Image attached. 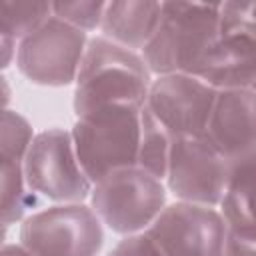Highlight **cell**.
Listing matches in <instances>:
<instances>
[{"label": "cell", "instance_id": "cell-23", "mask_svg": "<svg viewBox=\"0 0 256 256\" xmlns=\"http://www.w3.org/2000/svg\"><path fill=\"white\" fill-rule=\"evenodd\" d=\"M0 256H32L22 244H4Z\"/></svg>", "mask_w": 256, "mask_h": 256}, {"label": "cell", "instance_id": "cell-8", "mask_svg": "<svg viewBox=\"0 0 256 256\" xmlns=\"http://www.w3.org/2000/svg\"><path fill=\"white\" fill-rule=\"evenodd\" d=\"M162 256H222L226 222L212 206L174 202L144 230Z\"/></svg>", "mask_w": 256, "mask_h": 256}, {"label": "cell", "instance_id": "cell-7", "mask_svg": "<svg viewBox=\"0 0 256 256\" xmlns=\"http://www.w3.org/2000/svg\"><path fill=\"white\" fill-rule=\"evenodd\" d=\"M88 40L86 32L54 14L16 48V64L24 78L40 86H68L76 82Z\"/></svg>", "mask_w": 256, "mask_h": 256}, {"label": "cell", "instance_id": "cell-5", "mask_svg": "<svg viewBox=\"0 0 256 256\" xmlns=\"http://www.w3.org/2000/svg\"><path fill=\"white\" fill-rule=\"evenodd\" d=\"M22 168L32 192L60 204H82L94 186L78 162L72 132L64 128L36 134Z\"/></svg>", "mask_w": 256, "mask_h": 256}, {"label": "cell", "instance_id": "cell-16", "mask_svg": "<svg viewBox=\"0 0 256 256\" xmlns=\"http://www.w3.org/2000/svg\"><path fill=\"white\" fill-rule=\"evenodd\" d=\"M52 16V2H0V38L20 44Z\"/></svg>", "mask_w": 256, "mask_h": 256}, {"label": "cell", "instance_id": "cell-9", "mask_svg": "<svg viewBox=\"0 0 256 256\" xmlns=\"http://www.w3.org/2000/svg\"><path fill=\"white\" fill-rule=\"evenodd\" d=\"M226 162L206 134L178 136L168 160V190L180 202L216 206L224 192Z\"/></svg>", "mask_w": 256, "mask_h": 256}, {"label": "cell", "instance_id": "cell-21", "mask_svg": "<svg viewBox=\"0 0 256 256\" xmlns=\"http://www.w3.org/2000/svg\"><path fill=\"white\" fill-rule=\"evenodd\" d=\"M108 256H162V254L146 232H138V234L124 236L110 250Z\"/></svg>", "mask_w": 256, "mask_h": 256}, {"label": "cell", "instance_id": "cell-2", "mask_svg": "<svg viewBox=\"0 0 256 256\" xmlns=\"http://www.w3.org/2000/svg\"><path fill=\"white\" fill-rule=\"evenodd\" d=\"M222 4L162 2L160 22L142 50V60L156 76H196L204 56L220 38Z\"/></svg>", "mask_w": 256, "mask_h": 256}, {"label": "cell", "instance_id": "cell-13", "mask_svg": "<svg viewBox=\"0 0 256 256\" xmlns=\"http://www.w3.org/2000/svg\"><path fill=\"white\" fill-rule=\"evenodd\" d=\"M220 214L230 232L256 236V146L228 158Z\"/></svg>", "mask_w": 256, "mask_h": 256}, {"label": "cell", "instance_id": "cell-10", "mask_svg": "<svg viewBox=\"0 0 256 256\" xmlns=\"http://www.w3.org/2000/svg\"><path fill=\"white\" fill-rule=\"evenodd\" d=\"M216 92L190 74H166L152 80L146 108L174 136L206 134Z\"/></svg>", "mask_w": 256, "mask_h": 256}, {"label": "cell", "instance_id": "cell-15", "mask_svg": "<svg viewBox=\"0 0 256 256\" xmlns=\"http://www.w3.org/2000/svg\"><path fill=\"white\" fill-rule=\"evenodd\" d=\"M172 142H174V136L144 106L140 112V148H138L136 166L150 172L158 180L166 178Z\"/></svg>", "mask_w": 256, "mask_h": 256}, {"label": "cell", "instance_id": "cell-22", "mask_svg": "<svg viewBox=\"0 0 256 256\" xmlns=\"http://www.w3.org/2000/svg\"><path fill=\"white\" fill-rule=\"evenodd\" d=\"M222 256H256V236H242L228 230Z\"/></svg>", "mask_w": 256, "mask_h": 256}, {"label": "cell", "instance_id": "cell-14", "mask_svg": "<svg viewBox=\"0 0 256 256\" xmlns=\"http://www.w3.org/2000/svg\"><path fill=\"white\" fill-rule=\"evenodd\" d=\"M162 2L154 0H114L106 2L102 16V36L136 52L144 50L160 22Z\"/></svg>", "mask_w": 256, "mask_h": 256}, {"label": "cell", "instance_id": "cell-3", "mask_svg": "<svg viewBox=\"0 0 256 256\" xmlns=\"http://www.w3.org/2000/svg\"><path fill=\"white\" fill-rule=\"evenodd\" d=\"M140 112L128 106H110L76 120L72 128L74 150L92 184L114 170L138 164Z\"/></svg>", "mask_w": 256, "mask_h": 256}, {"label": "cell", "instance_id": "cell-11", "mask_svg": "<svg viewBox=\"0 0 256 256\" xmlns=\"http://www.w3.org/2000/svg\"><path fill=\"white\" fill-rule=\"evenodd\" d=\"M206 136L226 160L256 146V92L252 88L218 90Z\"/></svg>", "mask_w": 256, "mask_h": 256}, {"label": "cell", "instance_id": "cell-17", "mask_svg": "<svg viewBox=\"0 0 256 256\" xmlns=\"http://www.w3.org/2000/svg\"><path fill=\"white\" fill-rule=\"evenodd\" d=\"M26 178L22 162H2V226H10L24 216L26 210Z\"/></svg>", "mask_w": 256, "mask_h": 256}, {"label": "cell", "instance_id": "cell-24", "mask_svg": "<svg viewBox=\"0 0 256 256\" xmlns=\"http://www.w3.org/2000/svg\"><path fill=\"white\" fill-rule=\"evenodd\" d=\"M252 90H254V92H256V82H254V84H252Z\"/></svg>", "mask_w": 256, "mask_h": 256}, {"label": "cell", "instance_id": "cell-18", "mask_svg": "<svg viewBox=\"0 0 256 256\" xmlns=\"http://www.w3.org/2000/svg\"><path fill=\"white\" fill-rule=\"evenodd\" d=\"M34 140L30 122L18 112L4 108L2 112V130H0V158L12 162H24L28 148Z\"/></svg>", "mask_w": 256, "mask_h": 256}, {"label": "cell", "instance_id": "cell-6", "mask_svg": "<svg viewBox=\"0 0 256 256\" xmlns=\"http://www.w3.org/2000/svg\"><path fill=\"white\" fill-rule=\"evenodd\" d=\"M20 244L32 256H96L104 244L102 222L90 206L56 204L22 222Z\"/></svg>", "mask_w": 256, "mask_h": 256}, {"label": "cell", "instance_id": "cell-20", "mask_svg": "<svg viewBox=\"0 0 256 256\" xmlns=\"http://www.w3.org/2000/svg\"><path fill=\"white\" fill-rule=\"evenodd\" d=\"M220 30H242L256 42V2H222Z\"/></svg>", "mask_w": 256, "mask_h": 256}, {"label": "cell", "instance_id": "cell-1", "mask_svg": "<svg viewBox=\"0 0 256 256\" xmlns=\"http://www.w3.org/2000/svg\"><path fill=\"white\" fill-rule=\"evenodd\" d=\"M74 84V112L80 118L110 106L142 110L152 82L142 56L96 36L88 40Z\"/></svg>", "mask_w": 256, "mask_h": 256}, {"label": "cell", "instance_id": "cell-4", "mask_svg": "<svg viewBox=\"0 0 256 256\" xmlns=\"http://www.w3.org/2000/svg\"><path fill=\"white\" fill-rule=\"evenodd\" d=\"M162 180L140 166L120 168L92 186L90 208L112 232L130 236L146 230L164 210Z\"/></svg>", "mask_w": 256, "mask_h": 256}, {"label": "cell", "instance_id": "cell-12", "mask_svg": "<svg viewBox=\"0 0 256 256\" xmlns=\"http://www.w3.org/2000/svg\"><path fill=\"white\" fill-rule=\"evenodd\" d=\"M196 78L214 90L252 88L256 82V42L242 30H220Z\"/></svg>", "mask_w": 256, "mask_h": 256}, {"label": "cell", "instance_id": "cell-19", "mask_svg": "<svg viewBox=\"0 0 256 256\" xmlns=\"http://www.w3.org/2000/svg\"><path fill=\"white\" fill-rule=\"evenodd\" d=\"M104 10H106V2H102V0L52 2V14L82 32L100 28Z\"/></svg>", "mask_w": 256, "mask_h": 256}]
</instances>
